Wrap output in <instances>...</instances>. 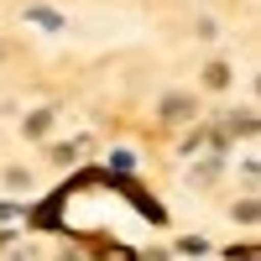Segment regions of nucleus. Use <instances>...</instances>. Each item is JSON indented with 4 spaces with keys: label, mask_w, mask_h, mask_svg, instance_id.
<instances>
[{
    "label": "nucleus",
    "mask_w": 261,
    "mask_h": 261,
    "mask_svg": "<svg viewBox=\"0 0 261 261\" xmlns=\"http://www.w3.org/2000/svg\"><path fill=\"white\" fill-rule=\"evenodd\" d=\"M193 115V94H167L162 99V120H188Z\"/></svg>",
    "instance_id": "obj_1"
},
{
    "label": "nucleus",
    "mask_w": 261,
    "mask_h": 261,
    "mask_svg": "<svg viewBox=\"0 0 261 261\" xmlns=\"http://www.w3.org/2000/svg\"><path fill=\"white\" fill-rule=\"evenodd\" d=\"M21 130H27V136H47V130H53V110H37V115H27V125H21Z\"/></svg>",
    "instance_id": "obj_2"
},
{
    "label": "nucleus",
    "mask_w": 261,
    "mask_h": 261,
    "mask_svg": "<svg viewBox=\"0 0 261 261\" xmlns=\"http://www.w3.org/2000/svg\"><path fill=\"white\" fill-rule=\"evenodd\" d=\"M204 84H209V89H230V68H225V63H209V68H204Z\"/></svg>",
    "instance_id": "obj_3"
},
{
    "label": "nucleus",
    "mask_w": 261,
    "mask_h": 261,
    "mask_svg": "<svg viewBox=\"0 0 261 261\" xmlns=\"http://www.w3.org/2000/svg\"><path fill=\"white\" fill-rule=\"evenodd\" d=\"M235 220H246V225H256V199H241V204H235Z\"/></svg>",
    "instance_id": "obj_4"
},
{
    "label": "nucleus",
    "mask_w": 261,
    "mask_h": 261,
    "mask_svg": "<svg viewBox=\"0 0 261 261\" xmlns=\"http://www.w3.org/2000/svg\"><path fill=\"white\" fill-rule=\"evenodd\" d=\"M6 188H32V172H21V167L6 172Z\"/></svg>",
    "instance_id": "obj_5"
},
{
    "label": "nucleus",
    "mask_w": 261,
    "mask_h": 261,
    "mask_svg": "<svg viewBox=\"0 0 261 261\" xmlns=\"http://www.w3.org/2000/svg\"><path fill=\"white\" fill-rule=\"evenodd\" d=\"M178 251H188V256H204V251H209V246H204V241H199V235H188V241H183V246H178Z\"/></svg>",
    "instance_id": "obj_6"
},
{
    "label": "nucleus",
    "mask_w": 261,
    "mask_h": 261,
    "mask_svg": "<svg viewBox=\"0 0 261 261\" xmlns=\"http://www.w3.org/2000/svg\"><path fill=\"white\" fill-rule=\"evenodd\" d=\"M99 261H136V256H130V251H120V246H115V251H105Z\"/></svg>",
    "instance_id": "obj_7"
},
{
    "label": "nucleus",
    "mask_w": 261,
    "mask_h": 261,
    "mask_svg": "<svg viewBox=\"0 0 261 261\" xmlns=\"http://www.w3.org/2000/svg\"><path fill=\"white\" fill-rule=\"evenodd\" d=\"M141 261H167V256H162V251H151V256H141Z\"/></svg>",
    "instance_id": "obj_8"
}]
</instances>
